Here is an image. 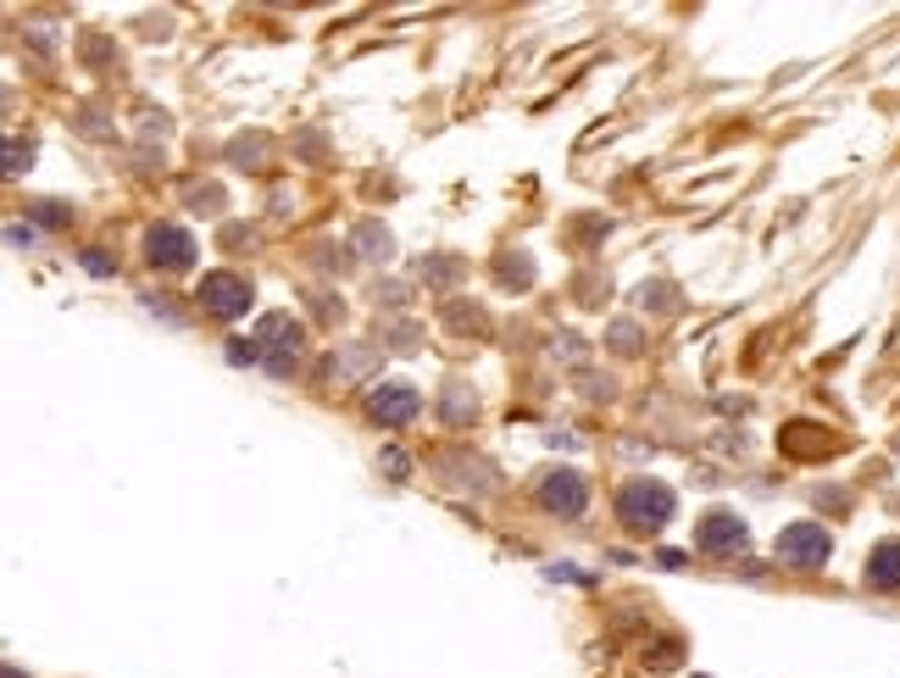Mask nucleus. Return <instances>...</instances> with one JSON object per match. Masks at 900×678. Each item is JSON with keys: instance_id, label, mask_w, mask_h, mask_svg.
<instances>
[{"instance_id": "nucleus-1", "label": "nucleus", "mask_w": 900, "mask_h": 678, "mask_svg": "<svg viewBox=\"0 0 900 678\" xmlns=\"http://www.w3.org/2000/svg\"><path fill=\"white\" fill-rule=\"evenodd\" d=\"M673 512H678V495H673L662 479H628V484L617 490V517H623V528H634V534L667 528Z\"/></svg>"}, {"instance_id": "nucleus-2", "label": "nucleus", "mask_w": 900, "mask_h": 678, "mask_svg": "<svg viewBox=\"0 0 900 678\" xmlns=\"http://www.w3.org/2000/svg\"><path fill=\"white\" fill-rule=\"evenodd\" d=\"M195 300H201L206 317H217V322H234V317H245V311L256 306L250 278H239V273H206L201 289H195Z\"/></svg>"}, {"instance_id": "nucleus-3", "label": "nucleus", "mask_w": 900, "mask_h": 678, "mask_svg": "<svg viewBox=\"0 0 900 678\" xmlns=\"http://www.w3.org/2000/svg\"><path fill=\"white\" fill-rule=\"evenodd\" d=\"M828 556H833V534H828L822 523H789V528L778 534V562H789V567H800V573L822 567Z\"/></svg>"}, {"instance_id": "nucleus-4", "label": "nucleus", "mask_w": 900, "mask_h": 678, "mask_svg": "<svg viewBox=\"0 0 900 678\" xmlns=\"http://www.w3.org/2000/svg\"><path fill=\"white\" fill-rule=\"evenodd\" d=\"M695 551H706V556H739V551H750V523L739 512H706L695 523Z\"/></svg>"}, {"instance_id": "nucleus-5", "label": "nucleus", "mask_w": 900, "mask_h": 678, "mask_svg": "<svg viewBox=\"0 0 900 678\" xmlns=\"http://www.w3.org/2000/svg\"><path fill=\"white\" fill-rule=\"evenodd\" d=\"M256 346H262V351H278V357H273V373H289V362H295L300 346H306V328H300L295 317H284V311H267V317L256 322Z\"/></svg>"}, {"instance_id": "nucleus-6", "label": "nucleus", "mask_w": 900, "mask_h": 678, "mask_svg": "<svg viewBox=\"0 0 900 678\" xmlns=\"http://www.w3.org/2000/svg\"><path fill=\"white\" fill-rule=\"evenodd\" d=\"M417 412H422V396L411 384H372V396H367V418L383 429H406Z\"/></svg>"}, {"instance_id": "nucleus-7", "label": "nucleus", "mask_w": 900, "mask_h": 678, "mask_svg": "<svg viewBox=\"0 0 900 678\" xmlns=\"http://www.w3.org/2000/svg\"><path fill=\"white\" fill-rule=\"evenodd\" d=\"M534 495H540V506H545V512L579 517V512H584V501H590V484H584V473L562 468V473H545V479L534 484Z\"/></svg>"}, {"instance_id": "nucleus-8", "label": "nucleus", "mask_w": 900, "mask_h": 678, "mask_svg": "<svg viewBox=\"0 0 900 678\" xmlns=\"http://www.w3.org/2000/svg\"><path fill=\"white\" fill-rule=\"evenodd\" d=\"M145 250H151V261H156V267H167V273H184V267L195 261V239H190L178 223H162V228H151Z\"/></svg>"}, {"instance_id": "nucleus-9", "label": "nucleus", "mask_w": 900, "mask_h": 678, "mask_svg": "<svg viewBox=\"0 0 900 678\" xmlns=\"http://www.w3.org/2000/svg\"><path fill=\"white\" fill-rule=\"evenodd\" d=\"M867 584L883 589V595L900 589V540H878V545H872V556H867Z\"/></svg>"}, {"instance_id": "nucleus-10", "label": "nucleus", "mask_w": 900, "mask_h": 678, "mask_svg": "<svg viewBox=\"0 0 900 678\" xmlns=\"http://www.w3.org/2000/svg\"><path fill=\"white\" fill-rule=\"evenodd\" d=\"M228 362L234 368H256L262 362V346H256V339H228Z\"/></svg>"}, {"instance_id": "nucleus-11", "label": "nucleus", "mask_w": 900, "mask_h": 678, "mask_svg": "<svg viewBox=\"0 0 900 678\" xmlns=\"http://www.w3.org/2000/svg\"><path fill=\"white\" fill-rule=\"evenodd\" d=\"M378 462H383V473H389V479H406V473H411V462H406V451H395V445H389V451H383Z\"/></svg>"}, {"instance_id": "nucleus-12", "label": "nucleus", "mask_w": 900, "mask_h": 678, "mask_svg": "<svg viewBox=\"0 0 900 678\" xmlns=\"http://www.w3.org/2000/svg\"><path fill=\"white\" fill-rule=\"evenodd\" d=\"M612 346L634 351V346H640V328H634V322H617V328H612Z\"/></svg>"}, {"instance_id": "nucleus-13", "label": "nucleus", "mask_w": 900, "mask_h": 678, "mask_svg": "<svg viewBox=\"0 0 900 678\" xmlns=\"http://www.w3.org/2000/svg\"><path fill=\"white\" fill-rule=\"evenodd\" d=\"M23 156L34 162V151H23V140H12V145H7V167H12V178L23 173Z\"/></svg>"}, {"instance_id": "nucleus-14", "label": "nucleus", "mask_w": 900, "mask_h": 678, "mask_svg": "<svg viewBox=\"0 0 900 678\" xmlns=\"http://www.w3.org/2000/svg\"><path fill=\"white\" fill-rule=\"evenodd\" d=\"M361 245L378 250V256H389V234H378V228H361Z\"/></svg>"}, {"instance_id": "nucleus-15", "label": "nucleus", "mask_w": 900, "mask_h": 678, "mask_svg": "<svg viewBox=\"0 0 900 678\" xmlns=\"http://www.w3.org/2000/svg\"><path fill=\"white\" fill-rule=\"evenodd\" d=\"M84 267H90L95 278H112V261H106L101 250H84Z\"/></svg>"}]
</instances>
